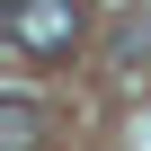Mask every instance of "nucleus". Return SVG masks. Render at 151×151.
I'll return each mask as SVG.
<instances>
[{
  "instance_id": "obj_1",
  "label": "nucleus",
  "mask_w": 151,
  "mask_h": 151,
  "mask_svg": "<svg viewBox=\"0 0 151 151\" xmlns=\"http://www.w3.org/2000/svg\"><path fill=\"white\" fill-rule=\"evenodd\" d=\"M0 36L18 53H36V62H53L80 36V0H9V9H0Z\"/></svg>"
},
{
  "instance_id": "obj_2",
  "label": "nucleus",
  "mask_w": 151,
  "mask_h": 151,
  "mask_svg": "<svg viewBox=\"0 0 151 151\" xmlns=\"http://www.w3.org/2000/svg\"><path fill=\"white\" fill-rule=\"evenodd\" d=\"M36 133H45V124H36L27 98H0V151H36Z\"/></svg>"
}]
</instances>
